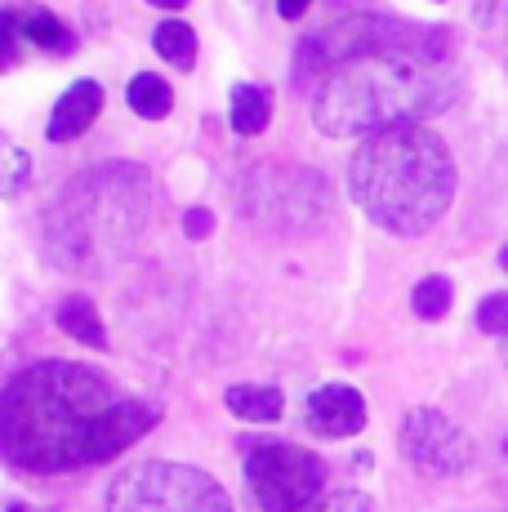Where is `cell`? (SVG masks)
Wrapping results in <instances>:
<instances>
[{"label": "cell", "mask_w": 508, "mask_h": 512, "mask_svg": "<svg viewBox=\"0 0 508 512\" xmlns=\"http://www.w3.org/2000/svg\"><path fill=\"white\" fill-rule=\"evenodd\" d=\"M161 406L81 361H36L0 392V455L23 472L107 464L156 428Z\"/></svg>", "instance_id": "1"}, {"label": "cell", "mask_w": 508, "mask_h": 512, "mask_svg": "<svg viewBox=\"0 0 508 512\" xmlns=\"http://www.w3.org/2000/svg\"><path fill=\"white\" fill-rule=\"evenodd\" d=\"M459 94L455 41L433 27L397 23L393 36L361 49L326 72L308 94V112L321 134L353 139L388 125L428 121Z\"/></svg>", "instance_id": "2"}, {"label": "cell", "mask_w": 508, "mask_h": 512, "mask_svg": "<svg viewBox=\"0 0 508 512\" xmlns=\"http://www.w3.org/2000/svg\"><path fill=\"white\" fill-rule=\"evenodd\" d=\"M348 192L370 223L397 236L428 232L455 201V156L419 121L361 139L348 161Z\"/></svg>", "instance_id": "3"}, {"label": "cell", "mask_w": 508, "mask_h": 512, "mask_svg": "<svg viewBox=\"0 0 508 512\" xmlns=\"http://www.w3.org/2000/svg\"><path fill=\"white\" fill-rule=\"evenodd\" d=\"M148 223V179L134 165H99L54 196L45 214V254L58 268L99 272L130 254Z\"/></svg>", "instance_id": "4"}, {"label": "cell", "mask_w": 508, "mask_h": 512, "mask_svg": "<svg viewBox=\"0 0 508 512\" xmlns=\"http://www.w3.org/2000/svg\"><path fill=\"white\" fill-rule=\"evenodd\" d=\"M107 512H232V499L201 468L148 459L112 481Z\"/></svg>", "instance_id": "5"}, {"label": "cell", "mask_w": 508, "mask_h": 512, "mask_svg": "<svg viewBox=\"0 0 508 512\" xmlns=\"http://www.w3.org/2000/svg\"><path fill=\"white\" fill-rule=\"evenodd\" d=\"M246 486L263 512H304L326 495V464L290 441H254L246 455Z\"/></svg>", "instance_id": "6"}, {"label": "cell", "mask_w": 508, "mask_h": 512, "mask_svg": "<svg viewBox=\"0 0 508 512\" xmlns=\"http://www.w3.org/2000/svg\"><path fill=\"white\" fill-rule=\"evenodd\" d=\"M397 23H402V18H375V14H353V18L326 23L321 32H312L308 41H299L295 81L312 90V85H317L326 72H335L339 63H348V58H357L361 49H370V45L384 41V36H393Z\"/></svg>", "instance_id": "7"}, {"label": "cell", "mask_w": 508, "mask_h": 512, "mask_svg": "<svg viewBox=\"0 0 508 512\" xmlns=\"http://www.w3.org/2000/svg\"><path fill=\"white\" fill-rule=\"evenodd\" d=\"M402 455L410 468L428 472V477H459L473 468L477 446L442 410H410L402 423Z\"/></svg>", "instance_id": "8"}, {"label": "cell", "mask_w": 508, "mask_h": 512, "mask_svg": "<svg viewBox=\"0 0 508 512\" xmlns=\"http://www.w3.org/2000/svg\"><path fill=\"white\" fill-rule=\"evenodd\" d=\"M308 428L317 437H357L366 428V397L348 383H321L308 392Z\"/></svg>", "instance_id": "9"}, {"label": "cell", "mask_w": 508, "mask_h": 512, "mask_svg": "<svg viewBox=\"0 0 508 512\" xmlns=\"http://www.w3.org/2000/svg\"><path fill=\"white\" fill-rule=\"evenodd\" d=\"M103 112V85L99 81H76L72 90L54 103V116H50V143H72L81 139L85 130L94 125V116Z\"/></svg>", "instance_id": "10"}, {"label": "cell", "mask_w": 508, "mask_h": 512, "mask_svg": "<svg viewBox=\"0 0 508 512\" xmlns=\"http://www.w3.org/2000/svg\"><path fill=\"white\" fill-rule=\"evenodd\" d=\"M223 401H228L232 415L246 423H277L281 410H286V397L272 383H237V388H228Z\"/></svg>", "instance_id": "11"}, {"label": "cell", "mask_w": 508, "mask_h": 512, "mask_svg": "<svg viewBox=\"0 0 508 512\" xmlns=\"http://www.w3.org/2000/svg\"><path fill=\"white\" fill-rule=\"evenodd\" d=\"M228 121H232V130L246 134V139L263 134V130H268V121H272V98H268V90H263V85H237V90H232Z\"/></svg>", "instance_id": "12"}, {"label": "cell", "mask_w": 508, "mask_h": 512, "mask_svg": "<svg viewBox=\"0 0 508 512\" xmlns=\"http://www.w3.org/2000/svg\"><path fill=\"white\" fill-rule=\"evenodd\" d=\"M58 326H63V334H72L76 343H85V348H107V330L99 321V308H94L90 299H63V308H58Z\"/></svg>", "instance_id": "13"}, {"label": "cell", "mask_w": 508, "mask_h": 512, "mask_svg": "<svg viewBox=\"0 0 508 512\" xmlns=\"http://www.w3.org/2000/svg\"><path fill=\"white\" fill-rule=\"evenodd\" d=\"M18 14V32H23V41H32L36 49H72V36H67V27L58 23V14H50L45 5H23L14 9Z\"/></svg>", "instance_id": "14"}, {"label": "cell", "mask_w": 508, "mask_h": 512, "mask_svg": "<svg viewBox=\"0 0 508 512\" xmlns=\"http://www.w3.org/2000/svg\"><path fill=\"white\" fill-rule=\"evenodd\" d=\"M125 103H130V112L143 116V121H161V116H170L174 94L156 72H139L130 81V90H125Z\"/></svg>", "instance_id": "15"}, {"label": "cell", "mask_w": 508, "mask_h": 512, "mask_svg": "<svg viewBox=\"0 0 508 512\" xmlns=\"http://www.w3.org/2000/svg\"><path fill=\"white\" fill-rule=\"evenodd\" d=\"M152 45H156V54H161L165 63H174L179 72H192V63H197V32H192L188 23H179V18H165L152 32Z\"/></svg>", "instance_id": "16"}, {"label": "cell", "mask_w": 508, "mask_h": 512, "mask_svg": "<svg viewBox=\"0 0 508 512\" xmlns=\"http://www.w3.org/2000/svg\"><path fill=\"white\" fill-rule=\"evenodd\" d=\"M451 299H455L451 281L446 277H424L415 285V294H410V308H415L419 321H442L446 312H451Z\"/></svg>", "instance_id": "17"}, {"label": "cell", "mask_w": 508, "mask_h": 512, "mask_svg": "<svg viewBox=\"0 0 508 512\" xmlns=\"http://www.w3.org/2000/svg\"><path fill=\"white\" fill-rule=\"evenodd\" d=\"M27 183H32V156L0 134V196H18Z\"/></svg>", "instance_id": "18"}, {"label": "cell", "mask_w": 508, "mask_h": 512, "mask_svg": "<svg viewBox=\"0 0 508 512\" xmlns=\"http://www.w3.org/2000/svg\"><path fill=\"white\" fill-rule=\"evenodd\" d=\"M304 512H375V504H370L361 490H330V495H321L317 504Z\"/></svg>", "instance_id": "19"}, {"label": "cell", "mask_w": 508, "mask_h": 512, "mask_svg": "<svg viewBox=\"0 0 508 512\" xmlns=\"http://www.w3.org/2000/svg\"><path fill=\"white\" fill-rule=\"evenodd\" d=\"M477 326H482L486 334H495V339H508V294L482 299V308H477Z\"/></svg>", "instance_id": "20"}, {"label": "cell", "mask_w": 508, "mask_h": 512, "mask_svg": "<svg viewBox=\"0 0 508 512\" xmlns=\"http://www.w3.org/2000/svg\"><path fill=\"white\" fill-rule=\"evenodd\" d=\"M18 41H23L18 14L14 9H0V72H9V67L18 63Z\"/></svg>", "instance_id": "21"}, {"label": "cell", "mask_w": 508, "mask_h": 512, "mask_svg": "<svg viewBox=\"0 0 508 512\" xmlns=\"http://www.w3.org/2000/svg\"><path fill=\"white\" fill-rule=\"evenodd\" d=\"M183 232H188L192 241H205V236L214 232V214L210 210H188V219H183Z\"/></svg>", "instance_id": "22"}, {"label": "cell", "mask_w": 508, "mask_h": 512, "mask_svg": "<svg viewBox=\"0 0 508 512\" xmlns=\"http://www.w3.org/2000/svg\"><path fill=\"white\" fill-rule=\"evenodd\" d=\"M308 9H312V0H277V14L290 18V23H295V18H304Z\"/></svg>", "instance_id": "23"}, {"label": "cell", "mask_w": 508, "mask_h": 512, "mask_svg": "<svg viewBox=\"0 0 508 512\" xmlns=\"http://www.w3.org/2000/svg\"><path fill=\"white\" fill-rule=\"evenodd\" d=\"M148 5H156V9H183L188 0H148Z\"/></svg>", "instance_id": "24"}, {"label": "cell", "mask_w": 508, "mask_h": 512, "mask_svg": "<svg viewBox=\"0 0 508 512\" xmlns=\"http://www.w3.org/2000/svg\"><path fill=\"white\" fill-rule=\"evenodd\" d=\"M500 263H504V272H508V245H504V250H500Z\"/></svg>", "instance_id": "25"}, {"label": "cell", "mask_w": 508, "mask_h": 512, "mask_svg": "<svg viewBox=\"0 0 508 512\" xmlns=\"http://www.w3.org/2000/svg\"><path fill=\"white\" fill-rule=\"evenodd\" d=\"M504 361H508V339H504Z\"/></svg>", "instance_id": "26"}, {"label": "cell", "mask_w": 508, "mask_h": 512, "mask_svg": "<svg viewBox=\"0 0 508 512\" xmlns=\"http://www.w3.org/2000/svg\"><path fill=\"white\" fill-rule=\"evenodd\" d=\"M9 512H27V508H9Z\"/></svg>", "instance_id": "27"}, {"label": "cell", "mask_w": 508, "mask_h": 512, "mask_svg": "<svg viewBox=\"0 0 508 512\" xmlns=\"http://www.w3.org/2000/svg\"><path fill=\"white\" fill-rule=\"evenodd\" d=\"M241 5H254V0H241Z\"/></svg>", "instance_id": "28"}]
</instances>
